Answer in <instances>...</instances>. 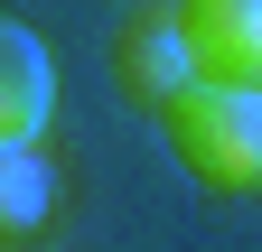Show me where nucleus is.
Segmentation results:
<instances>
[{
  "label": "nucleus",
  "mask_w": 262,
  "mask_h": 252,
  "mask_svg": "<svg viewBox=\"0 0 262 252\" xmlns=\"http://www.w3.org/2000/svg\"><path fill=\"white\" fill-rule=\"evenodd\" d=\"M196 75L215 84H262V0H178Z\"/></svg>",
  "instance_id": "7ed1b4c3"
},
{
  "label": "nucleus",
  "mask_w": 262,
  "mask_h": 252,
  "mask_svg": "<svg viewBox=\"0 0 262 252\" xmlns=\"http://www.w3.org/2000/svg\"><path fill=\"white\" fill-rule=\"evenodd\" d=\"M159 140L196 187H225V196H253L262 187V84H215L196 75L169 112H159Z\"/></svg>",
  "instance_id": "f257e3e1"
},
{
  "label": "nucleus",
  "mask_w": 262,
  "mask_h": 252,
  "mask_svg": "<svg viewBox=\"0 0 262 252\" xmlns=\"http://www.w3.org/2000/svg\"><path fill=\"white\" fill-rule=\"evenodd\" d=\"M56 112V66L38 47V28L0 19V149H28Z\"/></svg>",
  "instance_id": "20e7f679"
},
{
  "label": "nucleus",
  "mask_w": 262,
  "mask_h": 252,
  "mask_svg": "<svg viewBox=\"0 0 262 252\" xmlns=\"http://www.w3.org/2000/svg\"><path fill=\"white\" fill-rule=\"evenodd\" d=\"M113 84L131 93V103H150V112H169L196 84V47H187L178 0H141V10L113 28Z\"/></svg>",
  "instance_id": "f03ea898"
},
{
  "label": "nucleus",
  "mask_w": 262,
  "mask_h": 252,
  "mask_svg": "<svg viewBox=\"0 0 262 252\" xmlns=\"http://www.w3.org/2000/svg\"><path fill=\"white\" fill-rule=\"evenodd\" d=\"M47 215H56V168L38 159V140L0 149V234H38Z\"/></svg>",
  "instance_id": "39448f33"
}]
</instances>
